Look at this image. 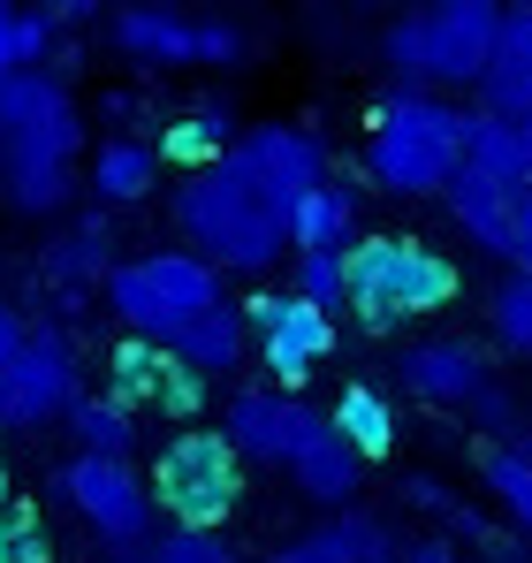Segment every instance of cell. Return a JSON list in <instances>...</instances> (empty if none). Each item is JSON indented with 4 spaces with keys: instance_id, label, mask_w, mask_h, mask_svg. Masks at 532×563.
Wrapping results in <instances>:
<instances>
[{
    "instance_id": "7",
    "label": "cell",
    "mask_w": 532,
    "mask_h": 563,
    "mask_svg": "<svg viewBox=\"0 0 532 563\" xmlns=\"http://www.w3.org/2000/svg\"><path fill=\"white\" fill-rule=\"evenodd\" d=\"M145 487H153V510H168V526H229L244 503V457L229 450L221 427H182L160 442Z\"/></svg>"
},
{
    "instance_id": "22",
    "label": "cell",
    "mask_w": 532,
    "mask_h": 563,
    "mask_svg": "<svg viewBox=\"0 0 532 563\" xmlns=\"http://www.w3.org/2000/svg\"><path fill=\"white\" fill-rule=\"evenodd\" d=\"M328 427L351 442L365 465L396 457V442H403V411H396V396H388V388H373V380H351V388L328 404Z\"/></svg>"
},
{
    "instance_id": "8",
    "label": "cell",
    "mask_w": 532,
    "mask_h": 563,
    "mask_svg": "<svg viewBox=\"0 0 532 563\" xmlns=\"http://www.w3.org/2000/svg\"><path fill=\"white\" fill-rule=\"evenodd\" d=\"M85 396V366L62 320H31V343L0 366V434H46Z\"/></svg>"
},
{
    "instance_id": "18",
    "label": "cell",
    "mask_w": 532,
    "mask_h": 563,
    "mask_svg": "<svg viewBox=\"0 0 532 563\" xmlns=\"http://www.w3.org/2000/svg\"><path fill=\"white\" fill-rule=\"evenodd\" d=\"M472 99H479V114H502V122H525L532 114V15H510V8H502L495 54H487Z\"/></svg>"
},
{
    "instance_id": "3",
    "label": "cell",
    "mask_w": 532,
    "mask_h": 563,
    "mask_svg": "<svg viewBox=\"0 0 532 563\" xmlns=\"http://www.w3.org/2000/svg\"><path fill=\"white\" fill-rule=\"evenodd\" d=\"M464 122L472 114L448 92L388 85L365 107V145H357L365 184L388 190V198H442L448 176L464 168Z\"/></svg>"
},
{
    "instance_id": "28",
    "label": "cell",
    "mask_w": 532,
    "mask_h": 563,
    "mask_svg": "<svg viewBox=\"0 0 532 563\" xmlns=\"http://www.w3.org/2000/svg\"><path fill=\"white\" fill-rule=\"evenodd\" d=\"M160 380H168V351H160V343L122 335V343L107 351V396H122L130 411H137V404H153V396H160Z\"/></svg>"
},
{
    "instance_id": "10",
    "label": "cell",
    "mask_w": 532,
    "mask_h": 563,
    "mask_svg": "<svg viewBox=\"0 0 532 563\" xmlns=\"http://www.w3.org/2000/svg\"><path fill=\"white\" fill-rule=\"evenodd\" d=\"M244 320H252V358L266 366L274 388H304L335 358V312H320V305H304L289 289H252Z\"/></svg>"
},
{
    "instance_id": "40",
    "label": "cell",
    "mask_w": 532,
    "mask_h": 563,
    "mask_svg": "<svg viewBox=\"0 0 532 563\" xmlns=\"http://www.w3.org/2000/svg\"><path fill=\"white\" fill-rule=\"evenodd\" d=\"M518 137H525V190H532V114L518 122Z\"/></svg>"
},
{
    "instance_id": "30",
    "label": "cell",
    "mask_w": 532,
    "mask_h": 563,
    "mask_svg": "<svg viewBox=\"0 0 532 563\" xmlns=\"http://www.w3.org/2000/svg\"><path fill=\"white\" fill-rule=\"evenodd\" d=\"M153 563H244L229 526H168L153 533Z\"/></svg>"
},
{
    "instance_id": "12",
    "label": "cell",
    "mask_w": 532,
    "mask_h": 563,
    "mask_svg": "<svg viewBox=\"0 0 532 563\" xmlns=\"http://www.w3.org/2000/svg\"><path fill=\"white\" fill-rule=\"evenodd\" d=\"M229 153L244 161V176H252L281 213H289L312 184H328V176H335L328 137H320L312 122H259V130H236V145H229Z\"/></svg>"
},
{
    "instance_id": "24",
    "label": "cell",
    "mask_w": 532,
    "mask_h": 563,
    "mask_svg": "<svg viewBox=\"0 0 532 563\" xmlns=\"http://www.w3.org/2000/svg\"><path fill=\"white\" fill-rule=\"evenodd\" d=\"M62 427H69V442L85 450V457H137V411L122 404V396H77L69 411H62Z\"/></svg>"
},
{
    "instance_id": "6",
    "label": "cell",
    "mask_w": 532,
    "mask_h": 563,
    "mask_svg": "<svg viewBox=\"0 0 532 563\" xmlns=\"http://www.w3.org/2000/svg\"><path fill=\"white\" fill-rule=\"evenodd\" d=\"M107 312L122 320V335H145V343H168L182 320H198L206 305H221V267H206L198 252H137V260H114L99 282Z\"/></svg>"
},
{
    "instance_id": "25",
    "label": "cell",
    "mask_w": 532,
    "mask_h": 563,
    "mask_svg": "<svg viewBox=\"0 0 532 563\" xmlns=\"http://www.w3.org/2000/svg\"><path fill=\"white\" fill-rule=\"evenodd\" d=\"M229 145H236V114L221 99H198L190 114H176L160 130V161H176V168H213Z\"/></svg>"
},
{
    "instance_id": "4",
    "label": "cell",
    "mask_w": 532,
    "mask_h": 563,
    "mask_svg": "<svg viewBox=\"0 0 532 563\" xmlns=\"http://www.w3.org/2000/svg\"><path fill=\"white\" fill-rule=\"evenodd\" d=\"M495 31H502V0H426L380 31V62L396 69V85L472 92L495 54Z\"/></svg>"
},
{
    "instance_id": "31",
    "label": "cell",
    "mask_w": 532,
    "mask_h": 563,
    "mask_svg": "<svg viewBox=\"0 0 532 563\" xmlns=\"http://www.w3.org/2000/svg\"><path fill=\"white\" fill-rule=\"evenodd\" d=\"M289 297L335 312L343 305V252H289Z\"/></svg>"
},
{
    "instance_id": "16",
    "label": "cell",
    "mask_w": 532,
    "mask_h": 563,
    "mask_svg": "<svg viewBox=\"0 0 532 563\" xmlns=\"http://www.w3.org/2000/svg\"><path fill=\"white\" fill-rule=\"evenodd\" d=\"M281 472H289V487H297L304 503H320V510H351L357 487H365V457L328 427V411L304 427V442L289 450V465H281Z\"/></svg>"
},
{
    "instance_id": "14",
    "label": "cell",
    "mask_w": 532,
    "mask_h": 563,
    "mask_svg": "<svg viewBox=\"0 0 532 563\" xmlns=\"http://www.w3.org/2000/svg\"><path fill=\"white\" fill-rule=\"evenodd\" d=\"M396 374L403 388L419 396V404H442V411H464L479 388H487V351L472 343V335H419L403 358H396Z\"/></svg>"
},
{
    "instance_id": "1",
    "label": "cell",
    "mask_w": 532,
    "mask_h": 563,
    "mask_svg": "<svg viewBox=\"0 0 532 563\" xmlns=\"http://www.w3.org/2000/svg\"><path fill=\"white\" fill-rule=\"evenodd\" d=\"M85 184V114L54 69L0 77V206L15 221L62 213Z\"/></svg>"
},
{
    "instance_id": "35",
    "label": "cell",
    "mask_w": 532,
    "mask_h": 563,
    "mask_svg": "<svg viewBox=\"0 0 532 563\" xmlns=\"http://www.w3.org/2000/svg\"><path fill=\"white\" fill-rule=\"evenodd\" d=\"M23 518H31V510L0 503V563H15V541H23Z\"/></svg>"
},
{
    "instance_id": "19",
    "label": "cell",
    "mask_w": 532,
    "mask_h": 563,
    "mask_svg": "<svg viewBox=\"0 0 532 563\" xmlns=\"http://www.w3.org/2000/svg\"><path fill=\"white\" fill-rule=\"evenodd\" d=\"M107 267H114V229H107L99 213H85L77 229H62V236L46 244V260H38V275L54 282L62 312H77V305H85V289L107 282Z\"/></svg>"
},
{
    "instance_id": "26",
    "label": "cell",
    "mask_w": 532,
    "mask_h": 563,
    "mask_svg": "<svg viewBox=\"0 0 532 563\" xmlns=\"http://www.w3.org/2000/svg\"><path fill=\"white\" fill-rule=\"evenodd\" d=\"M479 479H487V495L502 503L510 533L532 549V442H487V450H479Z\"/></svg>"
},
{
    "instance_id": "20",
    "label": "cell",
    "mask_w": 532,
    "mask_h": 563,
    "mask_svg": "<svg viewBox=\"0 0 532 563\" xmlns=\"http://www.w3.org/2000/svg\"><path fill=\"white\" fill-rule=\"evenodd\" d=\"M85 184H91L99 206H145L160 190V145L153 137H130V130L99 137L91 161H85Z\"/></svg>"
},
{
    "instance_id": "5",
    "label": "cell",
    "mask_w": 532,
    "mask_h": 563,
    "mask_svg": "<svg viewBox=\"0 0 532 563\" xmlns=\"http://www.w3.org/2000/svg\"><path fill=\"white\" fill-rule=\"evenodd\" d=\"M456 289H464V275L448 267L434 244H419V236H357L351 252H343V305L373 335H388L403 320L448 312Z\"/></svg>"
},
{
    "instance_id": "36",
    "label": "cell",
    "mask_w": 532,
    "mask_h": 563,
    "mask_svg": "<svg viewBox=\"0 0 532 563\" xmlns=\"http://www.w3.org/2000/svg\"><path fill=\"white\" fill-rule=\"evenodd\" d=\"M403 563H464V556L448 549L442 533H426V541H411V549H403Z\"/></svg>"
},
{
    "instance_id": "9",
    "label": "cell",
    "mask_w": 532,
    "mask_h": 563,
    "mask_svg": "<svg viewBox=\"0 0 532 563\" xmlns=\"http://www.w3.org/2000/svg\"><path fill=\"white\" fill-rule=\"evenodd\" d=\"M54 479H62V503L99 533V549H137V541L160 533L153 487H145V472L130 465V457H85L77 450Z\"/></svg>"
},
{
    "instance_id": "34",
    "label": "cell",
    "mask_w": 532,
    "mask_h": 563,
    "mask_svg": "<svg viewBox=\"0 0 532 563\" xmlns=\"http://www.w3.org/2000/svg\"><path fill=\"white\" fill-rule=\"evenodd\" d=\"M510 267H518V275H532V190H525V206H518V244H510Z\"/></svg>"
},
{
    "instance_id": "37",
    "label": "cell",
    "mask_w": 532,
    "mask_h": 563,
    "mask_svg": "<svg viewBox=\"0 0 532 563\" xmlns=\"http://www.w3.org/2000/svg\"><path fill=\"white\" fill-rule=\"evenodd\" d=\"M15 563H54V549H46V533H38V518H23V541H15Z\"/></svg>"
},
{
    "instance_id": "2",
    "label": "cell",
    "mask_w": 532,
    "mask_h": 563,
    "mask_svg": "<svg viewBox=\"0 0 532 563\" xmlns=\"http://www.w3.org/2000/svg\"><path fill=\"white\" fill-rule=\"evenodd\" d=\"M182 252H198L221 275H274L289 252V213L266 198L236 153H221L213 168H190L168 198Z\"/></svg>"
},
{
    "instance_id": "23",
    "label": "cell",
    "mask_w": 532,
    "mask_h": 563,
    "mask_svg": "<svg viewBox=\"0 0 532 563\" xmlns=\"http://www.w3.org/2000/svg\"><path fill=\"white\" fill-rule=\"evenodd\" d=\"M357 236V190L343 176H328V184H312L297 206H289V252H351Z\"/></svg>"
},
{
    "instance_id": "17",
    "label": "cell",
    "mask_w": 532,
    "mask_h": 563,
    "mask_svg": "<svg viewBox=\"0 0 532 563\" xmlns=\"http://www.w3.org/2000/svg\"><path fill=\"white\" fill-rule=\"evenodd\" d=\"M448 221L464 229V244H479L487 260H510V244H518V206H525V190L495 184V176H479V168H456L442 190Z\"/></svg>"
},
{
    "instance_id": "21",
    "label": "cell",
    "mask_w": 532,
    "mask_h": 563,
    "mask_svg": "<svg viewBox=\"0 0 532 563\" xmlns=\"http://www.w3.org/2000/svg\"><path fill=\"white\" fill-rule=\"evenodd\" d=\"M312 563H403V541H396V526L388 518H373V510H328L304 541H297Z\"/></svg>"
},
{
    "instance_id": "13",
    "label": "cell",
    "mask_w": 532,
    "mask_h": 563,
    "mask_svg": "<svg viewBox=\"0 0 532 563\" xmlns=\"http://www.w3.org/2000/svg\"><path fill=\"white\" fill-rule=\"evenodd\" d=\"M320 411L297 396V388H229V404H221V434H229V450L244 457V465H266L281 472L289 465V450L304 442V427H312Z\"/></svg>"
},
{
    "instance_id": "29",
    "label": "cell",
    "mask_w": 532,
    "mask_h": 563,
    "mask_svg": "<svg viewBox=\"0 0 532 563\" xmlns=\"http://www.w3.org/2000/svg\"><path fill=\"white\" fill-rule=\"evenodd\" d=\"M487 335H495V351H510V358H532V275H510L487 289Z\"/></svg>"
},
{
    "instance_id": "32",
    "label": "cell",
    "mask_w": 532,
    "mask_h": 563,
    "mask_svg": "<svg viewBox=\"0 0 532 563\" xmlns=\"http://www.w3.org/2000/svg\"><path fill=\"white\" fill-rule=\"evenodd\" d=\"M464 411H479V427H487L495 442H510V427H518V404H510V388H495V380H487Z\"/></svg>"
},
{
    "instance_id": "41",
    "label": "cell",
    "mask_w": 532,
    "mask_h": 563,
    "mask_svg": "<svg viewBox=\"0 0 532 563\" xmlns=\"http://www.w3.org/2000/svg\"><path fill=\"white\" fill-rule=\"evenodd\" d=\"M266 563H312V556L304 549H281V556H266Z\"/></svg>"
},
{
    "instance_id": "11",
    "label": "cell",
    "mask_w": 532,
    "mask_h": 563,
    "mask_svg": "<svg viewBox=\"0 0 532 563\" xmlns=\"http://www.w3.org/2000/svg\"><path fill=\"white\" fill-rule=\"evenodd\" d=\"M114 46L137 69H229V62H244V31L236 23L176 15V8H122L114 15Z\"/></svg>"
},
{
    "instance_id": "42",
    "label": "cell",
    "mask_w": 532,
    "mask_h": 563,
    "mask_svg": "<svg viewBox=\"0 0 532 563\" xmlns=\"http://www.w3.org/2000/svg\"><path fill=\"white\" fill-rule=\"evenodd\" d=\"M502 8H510V15H532V0H502Z\"/></svg>"
},
{
    "instance_id": "27",
    "label": "cell",
    "mask_w": 532,
    "mask_h": 563,
    "mask_svg": "<svg viewBox=\"0 0 532 563\" xmlns=\"http://www.w3.org/2000/svg\"><path fill=\"white\" fill-rule=\"evenodd\" d=\"M464 168H479V176H495V184L525 190V137H518V122L472 107V122H464Z\"/></svg>"
},
{
    "instance_id": "39",
    "label": "cell",
    "mask_w": 532,
    "mask_h": 563,
    "mask_svg": "<svg viewBox=\"0 0 532 563\" xmlns=\"http://www.w3.org/2000/svg\"><path fill=\"white\" fill-rule=\"evenodd\" d=\"M31 8H46V15H54V23H69V15H91V8H99V0H31Z\"/></svg>"
},
{
    "instance_id": "38",
    "label": "cell",
    "mask_w": 532,
    "mask_h": 563,
    "mask_svg": "<svg viewBox=\"0 0 532 563\" xmlns=\"http://www.w3.org/2000/svg\"><path fill=\"white\" fill-rule=\"evenodd\" d=\"M8 69H23V62H15V0H0V77H8Z\"/></svg>"
},
{
    "instance_id": "33",
    "label": "cell",
    "mask_w": 532,
    "mask_h": 563,
    "mask_svg": "<svg viewBox=\"0 0 532 563\" xmlns=\"http://www.w3.org/2000/svg\"><path fill=\"white\" fill-rule=\"evenodd\" d=\"M23 343H31V320H23V312H15V305L0 297V366H8V358H15Z\"/></svg>"
},
{
    "instance_id": "15",
    "label": "cell",
    "mask_w": 532,
    "mask_h": 563,
    "mask_svg": "<svg viewBox=\"0 0 532 563\" xmlns=\"http://www.w3.org/2000/svg\"><path fill=\"white\" fill-rule=\"evenodd\" d=\"M160 351H168L190 380H229L244 358H252V320H244L236 297H221V305H206L198 320H182Z\"/></svg>"
}]
</instances>
